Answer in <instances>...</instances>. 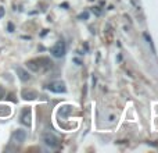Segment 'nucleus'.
Instances as JSON below:
<instances>
[{
	"label": "nucleus",
	"mask_w": 158,
	"mask_h": 153,
	"mask_svg": "<svg viewBox=\"0 0 158 153\" xmlns=\"http://www.w3.org/2000/svg\"><path fill=\"white\" fill-rule=\"evenodd\" d=\"M28 68H31L32 71L39 72V71H47L53 67V61L47 57H39L35 60H29L27 63Z\"/></svg>",
	"instance_id": "nucleus-1"
},
{
	"label": "nucleus",
	"mask_w": 158,
	"mask_h": 153,
	"mask_svg": "<svg viewBox=\"0 0 158 153\" xmlns=\"http://www.w3.org/2000/svg\"><path fill=\"white\" fill-rule=\"evenodd\" d=\"M65 50H67V47H65V43H64L63 41H57L56 42V45L50 49V53H52L54 57H63L64 55H65Z\"/></svg>",
	"instance_id": "nucleus-2"
},
{
	"label": "nucleus",
	"mask_w": 158,
	"mask_h": 153,
	"mask_svg": "<svg viewBox=\"0 0 158 153\" xmlns=\"http://www.w3.org/2000/svg\"><path fill=\"white\" fill-rule=\"evenodd\" d=\"M47 89L52 90L54 93H65L67 92V88H65V84L63 81H53L47 85Z\"/></svg>",
	"instance_id": "nucleus-3"
},
{
	"label": "nucleus",
	"mask_w": 158,
	"mask_h": 153,
	"mask_svg": "<svg viewBox=\"0 0 158 153\" xmlns=\"http://www.w3.org/2000/svg\"><path fill=\"white\" fill-rule=\"evenodd\" d=\"M32 111H31L29 107H25L24 110L21 111V116H19V121H21L22 125L31 127V123H32Z\"/></svg>",
	"instance_id": "nucleus-4"
},
{
	"label": "nucleus",
	"mask_w": 158,
	"mask_h": 153,
	"mask_svg": "<svg viewBox=\"0 0 158 153\" xmlns=\"http://www.w3.org/2000/svg\"><path fill=\"white\" fill-rule=\"evenodd\" d=\"M43 142L50 148H57L58 146V139L56 138V135H53L52 132H44L43 134Z\"/></svg>",
	"instance_id": "nucleus-5"
},
{
	"label": "nucleus",
	"mask_w": 158,
	"mask_h": 153,
	"mask_svg": "<svg viewBox=\"0 0 158 153\" xmlns=\"http://www.w3.org/2000/svg\"><path fill=\"white\" fill-rule=\"evenodd\" d=\"M13 139L17 143L25 142V139H27V131H24V129H17V131H14Z\"/></svg>",
	"instance_id": "nucleus-6"
},
{
	"label": "nucleus",
	"mask_w": 158,
	"mask_h": 153,
	"mask_svg": "<svg viewBox=\"0 0 158 153\" xmlns=\"http://www.w3.org/2000/svg\"><path fill=\"white\" fill-rule=\"evenodd\" d=\"M21 96H22V99H25V100H33V99L38 98V93L32 89H24L21 92Z\"/></svg>",
	"instance_id": "nucleus-7"
},
{
	"label": "nucleus",
	"mask_w": 158,
	"mask_h": 153,
	"mask_svg": "<svg viewBox=\"0 0 158 153\" xmlns=\"http://www.w3.org/2000/svg\"><path fill=\"white\" fill-rule=\"evenodd\" d=\"M15 71H17V74H18V78L21 79L22 82H27V81H29V79H31V75L28 74L24 68H21V67H17Z\"/></svg>",
	"instance_id": "nucleus-8"
},
{
	"label": "nucleus",
	"mask_w": 158,
	"mask_h": 153,
	"mask_svg": "<svg viewBox=\"0 0 158 153\" xmlns=\"http://www.w3.org/2000/svg\"><path fill=\"white\" fill-rule=\"evenodd\" d=\"M144 38H146V41H147L148 43L151 45V47H153V50H156V49H154V46H153V41H151V38H150V36H148V33H144Z\"/></svg>",
	"instance_id": "nucleus-9"
},
{
	"label": "nucleus",
	"mask_w": 158,
	"mask_h": 153,
	"mask_svg": "<svg viewBox=\"0 0 158 153\" xmlns=\"http://www.w3.org/2000/svg\"><path fill=\"white\" fill-rule=\"evenodd\" d=\"M4 95H6V90H4V88H3V86H0V99H3V98H4Z\"/></svg>",
	"instance_id": "nucleus-10"
},
{
	"label": "nucleus",
	"mask_w": 158,
	"mask_h": 153,
	"mask_svg": "<svg viewBox=\"0 0 158 153\" xmlns=\"http://www.w3.org/2000/svg\"><path fill=\"white\" fill-rule=\"evenodd\" d=\"M8 31H10V32H13V31H14V25L11 24V22L8 24Z\"/></svg>",
	"instance_id": "nucleus-11"
},
{
	"label": "nucleus",
	"mask_w": 158,
	"mask_h": 153,
	"mask_svg": "<svg viewBox=\"0 0 158 153\" xmlns=\"http://www.w3.org/2000/svg\"><path fill=\"white\" fill-rule=\"evenodd\" d=\"M3 15H4V8H3V7H0V18H2Z\"/></svg>",
	"instance_id": "nucleus-12"
},
{
	"label": "nucleus",
	"mask_w": 158,
	"mask_h": 153,
	"mask_svg": "<svg viewBox=\"0 0 158 153\" xmlns=\"http://www.w3.org/2000/svg\"><path fill=\"white\" fill-rule=\"evenodd\" d=\"M79 18H87V13H85V14H81V15H79Z\"/></svg>",
	"instance_id": "nucleus-13"
}]
</instances>
